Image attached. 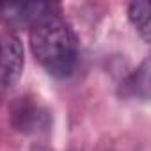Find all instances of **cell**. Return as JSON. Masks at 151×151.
Listing matches in <instances>:
<instances>
[{
	"instance_id": "obj_1",
	"label": "cell",
	"mask_w": 151,
	"mask_h": 151,
	"mask_svg": "<svg viewBox=\"0 0 151 151\" xmlns=\"http://www.w3.org/2000/svg\"><path fill=\"white\" fill-rule=\"evenodd\" d=\"M30 48L36 60L53 77L64 78L75 69L78 57L77 36L55 11L30 27Z\"/></svg>"
},
{
	"instance_id": "obj_2",
	"label": "cell",
	"mask_w": 151,
	"mask_h": 151,
	"mask_svg": "<svg viewBox=\"0 0 151 151\" xmlns=\"http://www.w3.org/2000/svg\"><path fill=\"white\" fill-rule=\"evenodd\" d=\"M23 71V45L13 32H0V89L18 82Z\"/></svg>"
},
{
	"instance_id": "obj_3",
	"label": "cell",
	"mask_w": 151,
	"mask_h": 151,
	"mask_svg": "<svg viewBox=\"0 0 151 151\" xmlns=\"http://www.w3.org/2000/svg\"><path fill=\"white\" fill-rule=\"evenodd\" d=\"M57 9L53 4L45 2H23V4H0V18L9 25H34L45 14H50Z\"/></svg>"
},
{
	"instance_id": "obj_4",
	"label": "cell",
	"mask_w": 151,
	"mask_h": 151,
	"mask_svg": "<svg viewBox=\"0 0 151 151\" xmlns=\"http://www.w3.org/2000/svg\"><path fill=\"white\" fill-rule=\"evenodd\" d=\"M46 117V112L41 110L39 105L29 101L27 98H18V101L13 105V124L18 130L30 132L43 124Z\"/></svg>"
},
{
	"instance_id": "obj_5",
	"label": "cell",
	"mask_w": 151,
	"mask_h": 151,
	"mask_svg": "<svg viewBox=\"0 0 151 151\" xmlns=\"http://www.w3.org/2000/svg\"><path fill=\"white\" fill-rule=\"evenodd\" d=\"M149 14H151V7L147 2L139 0L133 2L128 9V16L130 22L133 23V27L137 29V32L142 36L144 41H149V34H151V25H149Z\"/></svg>"
}]
</instances>
